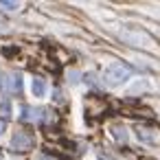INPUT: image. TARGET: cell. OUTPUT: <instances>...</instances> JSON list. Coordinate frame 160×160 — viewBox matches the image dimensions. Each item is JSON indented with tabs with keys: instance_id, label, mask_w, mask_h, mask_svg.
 <instances>
[{
	"instance_id": "8",
	"label": "cell",
	"mask_w": 160,
	"mask_h": 160,
	"mask_svg": "<svg viewBox=\"0 0 160 160\" xmlns=\"http://www.w3.org/2000/svg\"><path fill=\"white\" fill-rule=\"evenodd\" d=\"M112 136H114L116 140H127V129H123V127H114V129H112Z\"/></svg>"
},
{
	"instance_id": "7",
	"label": "cell",
	"mask_w": 160,
	"mask_h": 160,
	"mask_svg": "<svg viewBox=\"0 0 160 160\" xmlns=\"http://www.w3.org/2000/svg\"><path fill=\"white\" fill-rule=\"evenodd\" d=\"M0 9L16 11V9H20V2H13V0H0Z\"/></svg>"
},
{
	"instance_id": "3",
	"label": "cell",
	"mask_w": 160,
	"mask_h": 160,
	"mask_svg": "<svg viewBox=\"0 0 160 160\" xmlns=\"http://www.w3.org/2000/svg\"><path fill=\"white\" fill-rule=\"evenodd\" d=\"M29 147H31V136L24 134V132H16L13 138H11V149L24 151V149H29Z\"/></svg>"
},
{
	"instance_id": "10",
	"label": "cell",
	"mask_w": 160,
	"mask_h": 160,
	"mask_svg": "<svg viewBox=\"0 0 160 160\" xmlns=\"http://www.w3.org/2000/svg\"><path fill=\"white\" fill-rule=\"evenodd\" d=\"M38 160H55V158H51V156H40Z\"/></svg>"
},
{
	"instance_id": "5",
	"label": "cell",
	"mask_w": 160,
	"mask_h": 160,
	"mask_svg": "<svg viewBox=\"0 0 160 160\" xmlns=\"http://www.w3.org/2000/svg\"><path fill=\"white\" fill-rule=\"evenodd\" d=\"M5 88H9V90H13V92L22 90V77H20V75H11V77L5 81Z\"/></svg>"
},
{
	"instance_id": "11",
	"label": "cell",
	"mask_w": 160,
	"mask_h": 160,
	"mask_svg": "<svg viewBox=\"0 0 160 160\" xmlns=\"http://www.w3.org/2000/svg\"><path fill=\"white\" fill-rule=\"evenodd\" d=\"M2 29H7V22H5V20H0V31H2Z\"/></svg>"
},
{
	"instance_id": "12",
	"label": "cell",
	"mask_w": 160,
	"mask_h": 160,
	"mask_svg": "<svg viewBox=\"0 0 160 160\" xmlns=\"http://www.w3.org/2000/svg\"><path fill=\"white\" fill-rule=\"evenodd\" d=\"M0 160H2V151H0Z\"/></svg>"
},
{
	"instance_id": "1",
	"label": "cell",
	"mask_w": 160,
	"mask_h": 160,
	"mask_svg": "<svg viewBox=\"0 0 160 160\" xmlns=\"http://www.w3.org/2000/svg\"><path fill=\"white\" fill-rule=\"evenodd\" d=\"M132 79V68L125 66V64H110L105 70H103V83L110 86V88H116V86H123L125 81Z\"/></svg>"
},
{
	"instance_id": "4",
	"label": "cell",
	"mask_w": 160,
	"mask_h": 160,
	"mask_svg": "<svg viewBox=\"0 0 160 160\" xmlns=\"http://www.w3.org/2000/svg\"><path fill=\"white\" fill-rule=\"evenodd\" d=\"M40 118V112L35 108H29V105H22L20 108V121L29 123V121H38Z\"/></svg>"
},
{
	"instance_id": "9",
	"label": "cell",
	"mask_w": 160,
	"mask_h": 160,
	"mask_svg": "<svg viewBox=\"0 0 160 160\" xmlns=\"http://www.w3.org/2000/svg\"><path fill=\"white\" fill-rule=\"evenodd\" d=\"M5 132H7V121H5V118H0V136H2Z\"/></svg>"
},
{
	"instance_id": "6",
	"label": "cell",
	"mask_w": 160,
	"mask_h": 160,
	"mask_svg": "<svg viewBox=\"0 0 160 160\" xmlns=\"http://www.w3.org/2000/svg\"><path fill=\"white\" fill-rule=\"evenodd\" d=\"M138 140H142V142H156V136L149 134V129H138Z\"/></svg>"
},
{
	"instance_id": "2",
	"label": "cell",
	"mask_w": 160,
	"mask_h": 160,
	"mask_svg": "<svg viewBox=\"0 0 160 160\" xmlns=\"http://www.w3.org/2000/svg\"><path fill=\"white\" fill-rule=\"evenodd\" d=\"M29 90H31V94H33L35 99H46V94H48V83H46V79H42V77H33Z\"/></svg>"
}]
</instances>
